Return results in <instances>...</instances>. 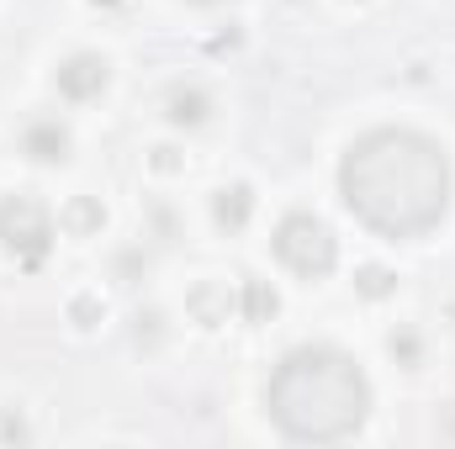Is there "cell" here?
Instances as JSON below:
<instances>
[{
    "instance_id": "obj_4",
    "label": "cell",
    "mask_w": 455,
    "mask_h": 449,
    "mask_svg": "<svg viewBox=\"0 0 455 449\" xmlns=\"http://www.w3.org/2000/svg\"><path fill=\"white\" fill-rule=\"evenodd\" d=\"M0 243L16 254V264H43L48 259V243H53V223H48V207L37 196H5L0 201Z\"/></svg>"
},
{
    "instance_id": "obj_12",
    "label": "cell",
    "mask_w": 455,
    "mask_h": 449,
    "mask_svg": "<svg viewBox=\"0 0 455 449\" xmlns=\"http://www.w3.org/2000/svg\"><path fill=\"white\" fill-rule=\"evenodd\" d=\"M154 164L159 169H175V148H154Z\"/></svg>"
},
{
    "instance_id": "obj_9",
    "label": "cell",
    "mask_w": 455,
    "mask_h": 449,
    "mask_svg": "<svg viewBox=\"0 0 455 449\" xmlns=\"http://www.w3.org/2000/svg\"><path fill=\"white\" fill-rule=\"evenodd\" d=\"M243 318H249V323L275 318V291H270L265 280H243Z\"/></svg>"
},
{
    "instance_id": "obj_13",
    "label": "cell",
    "mask_w": 455,
    "mask_h": 449,
    "mask_svg": "<svg viewBox=\"0 0 455 449\" xmlns=\"http://www.w3.org/2000/svg\"><path fill=\"white\" fill-rule=\"evenodd\" d=\"M196 5H218V0H196Z\"/></svg>"
},
{
    "instance_id": "obj_8",
    "label": "cell",
    "mask_w": 455,
    "mask_h": 449,
    "mask_svg": "<svg viewBox=\"0 0 455 449\" xmlns=\"http://www.w3.org/2000/svg\"><path fill=\"white\" fill-rule=\"evenodd\" d=\"M164 106H170V122H180V127H196V122L207 116V96H202L196 85H175Z\"/></svg>"
},
{
    "instance_id": "obj_2",
    "label": "cell",
    "mask_w": 455,
    "mask_h": 449,
    "mask_svg": "<svg viewBox=\"0 0 455 449\" xmlns=\"http://www.w3.org/2000/svg\"><path fill=\"white\" fill-rule=\"evenodd\" d=\"M371 413V381L339 349H291L270 375V418L297 445L349 439Z\"/></svg>"
},
{
    "instance_id": "obj_6",
    "label": "cell",
    "mask_w": 455,
    "mask_h": 449,
    "mask_svg": "<svg viewBox=\"0 0 455 449\" xmlns=\"http://www.w3.org/2000/svg\"><path fill=\"white\" fill-rule=\"evenodd\" d=\"M21 148H27L37 164H59V159L69 154V132H64L59 122H32L27 138H21Z\"/></svg>"
},
{
    "instance_id": "obj_11",
    "label": "cell",
    "mask_w": 455,
    "mask_h": 449,
    "mask_svg": "<svg viewBox=\"0 0 455 449\" xmlns=\"http://www.w3.org/2000/svg\"><path fill=\"white\" fill-rule=\"evenodd\" d=\"M355 286H360L365 296H387V291H392V275H387L381 264H365V270L355 275Z\"/></svg>"
},
{
    "instance_id": "obj_1",
    "label": "cell",
    "mask_w": 455,
    "mask_h": 449,
    "mask_svg": "<svg viewBox=\"0 0 455 449\" xmlns=\"http://www.w3.org/2000/svg\"><path fill=\"white\" fill-rule=\"evenodd\" d=\"M344 207L381 238H419L451 207V159L435 138L376 127L349 143L339 164Z\"/></svg>"
},
{
    "instance_id": "obj_3",
    "label": "cell",
    "mask_w": 455,
    "mask_h": 449,
    "mask_svg": "<svg viewBox=\"0 0 455 449\" xmlns=\"http://www.w3.org/2000/svg\"><path fill=\"white\" fill-rule=\"evenodd\" d=\"M275 254H281V264H286L291 275L323 280V275L334 270V259H339V243H334V232H329L323 217L291 212V217H281V227H275Z\"/></svg>"
},
{
    "instance_id": "obj_14",
    "label": "cell",
    "mask_w": 455,
    "mask_h": 449,
    "mask_svg": "<svg viewBox=\"0 0 455 449\" xmlns=\"http://www.w3.org/2000/svg\"><path fill=\"white\" fill-rule=\"evenodd\" d=\"M96 5H116V0H96Z\"/></svg>"
},
{
    "instance_id": "obj_5",
    "label": "cell",
    "mask_w": 455,
    "mask_h": 449,
    "mask_svg": "<svg viewBox=\"0 0 455 449\" xmlns=\"http://www.w3.org/2000/svg\"><path fill=\"white\" fill-rule=\"evenodd\" d=\"M107 80H112V69H107V59H96V53H75L69 64H59V91H64L69 101H91V96H101Z\"/></svg>"
},
{
    "instance_id": "obj_7",
    "label": "cell",
    "mask_w": 455,
    "mask_h": 449,
    "mask_svg": "<svg viewBox=\"0 0 455 449\" xmlns=\"http://www.w3.org/2000/svg\"><path fill=\"white\" fill-rule=\"evenodd\" d=\"M249 207H254L249 185H228L223 196H218V207H212V217H218V227H228V232H238V227L249 223Z\"/></svg>"
},
{
    "instance_id": "obj_10",
    "label": "cell",
    "mask_w": 455,
    "mask_h": 449,
    "mask_svg": "<svg viewBox=\"0 0 455 449\" xmlns=\"http://www.w3.org/2000/svg\"><path fill=\"white\" fill-rule=\"evenodd\" d=\"M101 223H107V212H101L91 196H75V201H69V212H64V227H75V232H96Z\"/></svg>"
}]
</instances>
